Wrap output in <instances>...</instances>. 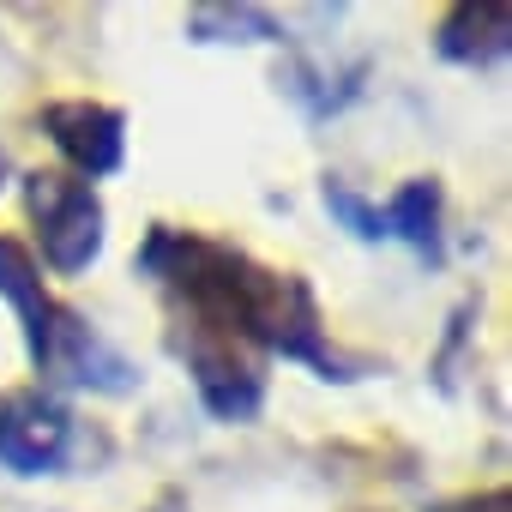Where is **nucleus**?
I'll return each mask as SVG.
<instances>
[{
	"label": "nucleus",
	"instance_id": "1",
	"mask_svg": "<svg viewBox=\"0 0 512 512\" xmlns=\"http://www.w3.org/2000/svg\"><path fill=\"white\" fill-rule=\"evenodd\" d=\"M31 217L43 223V260L61 278H79L97 253H103V199L91 193V181L73 175H31L25 181Z\"/></svg>",
	"mask_w": 512,
	"mask_h": 512
},
{
	"label": "nucleus",
	"instance_id": "2",
	"mask_svg": "<svg viewBox=\"0 0 512 512\" xmlns=\"http://www.w3.org/2000/svg\"><path fill=\"white\" fill-rule=\"evenodd\" d=\"M73 440V422L55 398L43 392H7L0 398V464L19 476H49L61 470Z\"/></svg>",
	"mask_w": 512,
	"mask_h": 512
},
{
	"label": "nucleus",
	"instance_id": "3",
	"mask_svg": "<svg viewBox=\"0 0 512 512\" xmlns=\"http://www.w3.org/2000/svg\"><path fill=\"white\" fill-rule=\"evenodd\" d=\"M43 127L55 139V151L85 175H115L121 157H127V115L109 109V103H91V97H73V103H49L43 109Z\"/></svg>",
	"mask_w": 512,
	"mask_h": 512
},
{
	"label": "nucleus",
	"instance_id": "4",
	"mask_svg": "<svg viewBox=\"0 0 512 512\" xmlns=\"http://www.w3.org/2000/svg\"><path fill=\"white\" fill-rule=\"evenodd\" d=\"M187 368H193V380H199L205 410L223 416V422H247L253 410H260V398H266V374L235 350V338L199 332V338L187 344Z\"/></svg>",
	"mask_w": 512,
	"mask_h": 512
},
{
	"label": "nucleus",
	"instance_id": "5",
	"mask_svg": "<svg viewBox=\"0 0 512 512\" xmlns=\"http://www.w3.org/2000/svg\"><path fill=\"white\" fill-rule=\"evenodd\" d=\"M43 374H61L73 386H97V392H127L133 386V368L79 320V314H61L55 308V332H49V350L37 362Z\"/></svg>",
	"mask_w": 512,
	"mask_h": 512
},
{
	"label": "nucleus",
	"instance_id": "6",
	"mask_svg": "<svg viewBox=\"0 0 512 512\" xmlns=\"http://www.w3.org/2000/svg\"><path fill=\"white\" fill-rule=\"evenodd\" d=\"M0 296L13 302V314H19V326H25V350H31V362H43L49 332H55V302L43 296V272H37V260L25 253V241H13V235H0Z\"/></svg>",
	"mask_w": 512,
	"mask_h": 512
},
{
	"label": "nucleus",
	"instance_id": "7",
	"mask_svg": "<svg viewBox=\"0 0 512 512\" xmlns=\"http://www.w3.org/2000/svg\"><path fill=\"white\" fill-rule=\"evenodd\" d=\"M512 43V7H452L440 25V55L446 61H494Z\"/></svg>",
	"mask_w": 512,
	"mask_h": 512
},
{
	"label": "nucleus",
	"instance_id": "8",
	"mask_svg": "<svg viewBox=\"0 0 512 512\" xmlns=\"http://www.w3.org/2000/svg\"><path fill=\"white\" fill-rule=\"evenodd\" d=\"M380 217H386V235H404L416 253L440 260V181H404Z\"/></svg>",
	"mask_w": 512,
	"mask_h": 512
},
{
	"label": "nucleus",
	"instance_id": "9",
	"mask_svg": "<svg viewBox=\"0 0 512 512\" xmlns=\"http://www.w3.org/2000/svg\"><path fill=\"white\" fill-rule=\"evenodd\" d=\"M193 37L205 43H278V19L253 13V7H199L193 13Z\"/></svg>",
	"mask_w": 512,
	"mask_h": 512
},
{
	"label": "nucleus",
	"instance_id": "10",
	"mask_svg": "<svg viewBox=\"0 0 512 512\" xmlns=\"http://www.w3.org/2000/svg\"><path fill=\"white\" fill-rule=\"evenodd\" d=\"M326 211L356 235V241H380L386 235V217H380V205H368L350 181H326Z\"/></svg>",
	"mask_w": 512,
	"mask_h": 512
},
{
	"label": "nucleus",
	"instance_id": "11",
	"mask_svg": "<svg viewBox=\"0 0 512 512\" xmlns=\"http://www.w3.org/2000/svg\"><path fill=\"white\" fill-rule=\"evenodd\" d=\"M145 512H187V494H181V488H163V494H157Z\"/></svg>",
	"mask_w": 512,
	"mask_h": 512
},
{
	"label": "nucleus",
	"instance_id": "12",
	"mask_svg": "<svg viewBox=\"0 0 512 512\" xmlns=\"http://www.w3.org/2000/svg\"><path fill=\"white\" fill-rule=\"evenodd\" d=\"M0 181H7V151H0Z\"/></svg>",
	"mask_w": 512,
	"mask_h": 512
}]
</instances>
